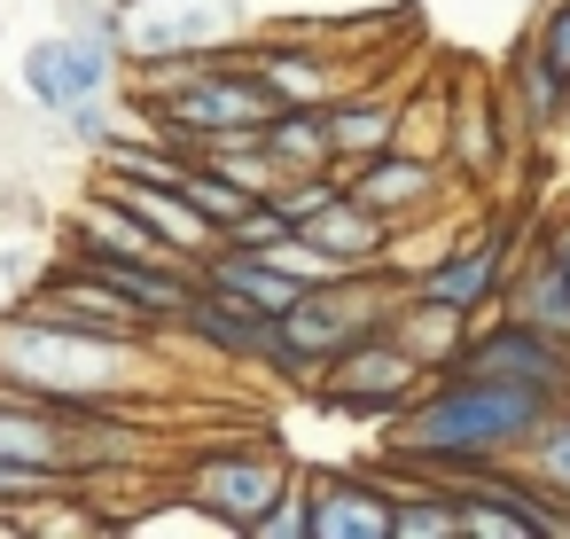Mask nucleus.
<instances>
[{
    "instance_id": "19",
    "label": "nucleus",
    "mask_w": 570,
    "mask_h": 539,
    "mask_svg": "<svg viewBox=\"0 0 570 539\" xmlns=\"http://www.w3.org/2000/svg\"><path fill=\"white\" fill-rule=\"evenodd\" d=\"M445 134H453L461 173H476V180H484V173L500 165V118H492V102H484V95H469V102H461V118H453Z\"/></svg>"
},
{
    "instance_id": "23",
    "label": "nucleus",
    "mask_w": 570,
    "mask_h": 539,
    "mask_svg": "<svg viewBox=\"0 0 570 539\" xmlns=\"http://www.w3.org/2000/svg\"><path fill=\"white\" fill-rule=\"evenodd\" d=\"M56 492H71V477H56V469H32V461H9V453H0V508H32V500H56Z\"/></svg>"
},
{
    "instance_id": "3",
    "label": "nucleus",
    "mask_w": 570,
    "mask_h": 539,
    "mask_svg": "<svg viewBox=\"0 0 570 539\" xmlns=\"http://www.w3.org/2000/svg\"><path fill=\"white\" fill-rule=\"evenodd\" d=\"M391 282L383 266H352V274H328V282H305L297 305L274 321V360L282 375H321L336 352H352L360 336H375L391 321Z\"/></svg>"
},
{
    "instance_id": "22",
    "label": "nucleus",
    "mask_w": 570,
    "mask_h": 539,
    "mask_svg": "<svg viewBox=\"0 0 570 539\" xmlns=\"http://www.w3.org/2000/svg\"><path fill=\"white\" fill-rule=\"evenodd\" d=\"M250 539H313V484H297V477H289V492L250 523Z\"/></svg>"
},
{
    "instance_id": "10",
    "label": "nucleus",
    "mask_w": 570,
    "mask_h": 539,
    "mask_svg": "<svg viewBox=\"0 0 570 539\" xmlns=\"http://www.w3.org/2000/svg\"><path fill=\"white\" fill-rule=\"evenodd\" d=\"M344 188H352L367 212H383V219L399 227V219L430 212V196H438V157H422V149H383V157L352 165Z\"/></svg>"
},
{
    "instance_id": "1",
    "label": "nucleus",
    "mask_w": 570,
    "mask_h": 539,
    "mask_svg": "<svg viewBox=\"0 0 570 539\" xmlns=\"http://www.w3.org/2000/svg\"><path fill=\"white\" fill-rule=\"evenodd\" d=\"M554 406H562V399L539 391V383L445 367L430 391H414V399L391 414V461H399L406 477H461V469H484V461L523 453V445L547 430Z\"/></svg>"
},
{
    "instance_id": "27",
    "label": "nucleus",
    "mask_w": 570,
    "mask_h": 539,
    "mask_svg": "<svg viewBox=\"0 0 570 539\" xmlns=\"http://www.w3.org/2000/svg\"><path fill=\"white\" fill-rule=\"evenodd\" d=\"M547 258H554V266H562V282H570V219L547 235Z\"/></svg>"
},
{
    "instance_id": "4",
    "label": "nucleus",
    "mask_w": 570,
    "mask_h": 539,
    "mask_svg": "<svg viewBox=\"0 0 570 539\" xmlns=\"http://www.w3.org/2000/svg\"><path fill=\"white\" fill-rule=\"evenodd\" d=\"M422 383H430V367H422L391 329L360 336L352 352H336V360L321 367V399H328L336 414H360V422H391Z\"/></svg>"
},
{
    "instance_id": "25",
    "label": "nucleus",
    "mask_w": 570,
    "mask_h": 539,
    "mask_svg": "<svg viewBox=\"0 0 570 539\" xmlns=\"http://www.w3.org/2000/svg\"><path fill=\"white\" fill-rule=\"evenodd\" d=\"M539 56L562 71V87H570V0H547V17H539Z\"/></svg>"
},
{
    "instance_id": "9",
    "label": "nucleus",
    "mask_w": 570,
    "mask_h": 539,
    "mask_svg": "<svg viewBox=\"0 0 570 539\" xmlns=\"http://www.w3.org/2000/svg\"><path fill=\"white\" fill-rule=\"evenodd\" d=\"M196 344H212L219 360H274V313H258V305H243L235 290H219V282H204L196 274V297H188V321H180Z\"/></svg>"
},
{
    "instance_id": "26",
    "label": "nucleus",
    "mask_w": 570,
    "mask_h": 539,
    "mask_svg": "<svg viewBox=\"0 0 570 539\" xmlns=\"http://www.w3.org/2000/svg\"><path fill=\"white\" fill-rule=\"evenodd\" d=\"M63 118H71V134H79V141H95V149L110 141V134H102V95H95V102H71Z\"/></svg>"
},
{
    "instance_id": "11",
    "label": "nucleus",
    "mask_w": 570,
    "mask_h": 539,
    "mask_svg": "<svg viewBox=\"0 0 570 539\" xmlns=\"http://www.w3.org/2000/svg\"><path fill=\"white\" fill-rule=\"evenodd\" d=\"M297 235H305L336 274H352V266H383V251H391V219H383V212H367L352 188H336V196L297 227Z\"/></svg>"
},
{
    "instance_id": "24",
    "label": "nucleus",
    "mask_w": 570,
    "mask_h": 539,
    "mask_svg": "<svg viewBox=\"0 0 570 539\" xmlns=\"http://www.w3.org/2000/svg\"><path fill=\"white\" fill-rule=\"evenodd\" d=\"M282 235H297V227H289V219H282V212H274V204L258 196V204H250V212H243V219H235V227L219 235V243H235V251H274Z\"/></svg>"
},
{
    "instance_id": "12",
    "label": "nucleus",
    "mask_w": 570,
    "mask_h": 539,
    "mask_svg": "<svg viewBox=\"0 0 570 539\" xmlns=\"http://www.w3.org/2000/svg\"><path fill=\"white\" fill-rule=\"evenodd\" d=\"M321 126H328V157L344 173L399 149V102H383V95H336V102H321Z\"/></svg>"
},
{
    "instance_id": "20",
    "label": "nucleus",
    "mask_w": 570,
    "mask_h": 539,
    "mask_svg": "<svg viewBox=\"0 0 570 539\" xmlns=\"http://www.w3.org/2000/svg\"><path fill=\"white\" fill-rule=\"evenodd\" d=\"M180 196H188V204H196V212H204V219H212L219 235H227V227H235V219H243V212L258 204V196H250L243 180H227V173H212V165H196Z\"/></svg>"
},
{
    "instance_id": "5",
    "label": "nucleus",
    "mask_w": 570,
    "mask_h": 539,
    "mask_svg": "<svg viewBox=\"0 0 570 539\" xmlns=\"http://www.w3.org/2000/svg\"><path fill=\"white\" fill-rule=\"evenodd\" d=\"M282 492H289V461L250 453V445H219L188 469V508H204L219 531H250Z\"/></svg>"
},
{
    "instance_id": "8",
    "label": "nucleus",
    "mask_w": 570,
    "mask_h": 539,
    "mask_svg": "<svg viewBox=\"0 0 570 539\" xmlns=\"http://www.w3.org/2000/svg\"><path fill=\"white\" fill-rule=\"evenodd\" d=\"M508 282V227H492V235H469V243H453L445 258H430L422 266V297H438V305H461V313H484L492 305V290Z\"/></svg>"
},
{
    "instance_id": "16",
    "label": "nucleus",
    "mask_w": 570,
    "mask_h": 539,
    "mask_svg": "<svg viewBox=\"0 0 570 539\" xmlns=\"http://www.w3.org/2000/svg\"><path fill=\"white\" fill-rule=\"evenodd\" d=\"M17 87H24V102L32 110H71L79 102V79H71V40H32L24 56H17Z\"/></svg>"
},
{
    "instance_id": "13",
    "label": "nucleus",
    "mask_w": 570,
    "mask_h": 539,
    "mask_svg": "<svg viewBox=\"0 0 570 539\" xmlns=\"http://www.w3.org/2000/svg\"><path fill=\"white\" fill-rule=\"evenodd\" d=\"M383 329H391L430 375H445V367L461 360V344H469V313H461V305H438V297H422V290H406Z\"/></svg>"
},
{
    "instance_id": "17",
    "label": "nucleus",
    "mask_w": 570,
    "mask_h": 539,
    "mask_svg": "<svg viewBox=\"0 0 570 539\" xmlns=\"http://www.w3.org/2000/svg\"><path fill=\"white\" fill-rule=\"evenodd\" d=\"M515 313H523L531 329H547V336L570 344V282H562L554 258H531V274L515 282Z\"/></svg>"
},
{
    "instance_id": "6",
    "label": "nucleus",
    "mask_w": 570,
    "mask_h": 539,
    "mask_svg": "<svg viewBox=\"0 0 570 539\" xmlns=\"http://www.w3.org/2000/svg\"><path fill=\"white\" fill-rule=\"evenodd\" d=\"M453 367H469V375H508V383H539V391L570 399V344L547 336V329H531L523 313H508V321H492L484 336H469Z\"/></svg>"
},
{
    "instance_id": "14",
    "label": "nucleus",
    "mask_w": 570,
    "mask_h": 539,
    "mask_svg": "<svg viewBox=\"0 0 570 539\" xmlns=\"http://www.w3.org/2000/svg\"><path fill=\"white\" fill-rule=\"evenodd\" d=\"M196 274H204V282H219V290H235L243 305H258V313H274V321H282V313L297 305V290H305L289 266H274L266 251H235V243H219Z\"/></svg>"
},
{
    "instance_id": "7",
    "label": "nucleus",
    "mask_w": 570,
    "mask_h": 539,
    "mask_svg": "<svg viewBox=\"0 0 570 539\" xmlns=\"http://www.w3.org/2000/svg\"><path fill=\"white\" fill-rule=\"evenodd\" d=\"M305 484H313V539H391L399 492L383 477L328 469V477H305Z\"/></svg>"
},
{
    "instance_id": "2",
    "label": "nucleus",
    "mask_w": 570,
    "mask_h": 539,
    "mask_svg": "<svg viewBox=\"0 0 570 539\" xmlns=\"http://www.w3.org/2000/svg\"><path fill=\"white\" fill-rule=\"evenodd\" d=\"M141 352L149 344L95 336V329H63V321L32 313V305L17 321H0V383L32 391V399H63V406H110V399H126Z\"/></svg>"
},
{
    "instance_id": "21",
    "label": "nucleus",
    "mask_w": 570,
    "mask_h": 539,
    "mask_svg": "<svg viewBox=\"0 0 570 539\" xmlns=\"http://www.w3.org/2000/svg\"><path fill=\"white\" fill-rule=\"evenodd\" d=\"M523 453H531V469H539V484H547L554 500H570V399H562V406L547 414V430H539V438H531Z\"/></svg>"
},
{
    "instance_id": "18",
    "label": "nucleus",
    "mask_w": 570,
    "mask_h": 539,
    "mask_svg": "<svg viewBox=\"0 0 570 539\" xmlns=\"http://www.w3.org/2000/svg\"><path fill=\"white\" fill-rule=\"evenodd\" d=\"M515 95H523V126H554V118L570 110V87H562V71L539 56V40L515 56Z\"/></svg>"
},
{
    "instance_id": "15",
    "label": "nucleus",
    "mask_w": 570,
    "mask_h": 539,
    "mask_svg": "<svg viewBox=\"0 0 570 539\" xmlns=\"http://www.w3.org/2000/svg\"><path fill=\"white\" fill-rule=\"evenodd\" d=\"M250 71L274 87V102H305V110H321V102H336V71L321 63V56H305V48H289V40H274V48H258L250 56Z\"/></svg>"
}]
</instances>
